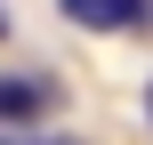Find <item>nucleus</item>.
Returning a JSON list of instances; mask_svg holds the SVG:
<instances>
[{
	"instance_id": "4",
	"label": "nucleus",
	"mask_w": 153,
	"mask_h": 145,
	"mask_svg": "<svg viewBox=\"0 0 153 145\" xmlns=\"http://www.w3.org/2000/svg\"><path fill=\"white\" fill-rule=\"evenodd\" d=\"M0 32H8V8H0Z\"/></svg>"
},
{
	"instance_id": "1",
	"label": "nucleus",
	"mask_w": 153,
	"mask_h": 145,
	"mask_svg": "<svg viewBox=\"0 0 153 145\" xmlns=\"http://www.w3.org/2000/svg\"><path fill=\"white\" fill-rule=\"evenodd\" d=\"M48 105H56V89L40 73H0V121H40Z\"/></svg>"
},
{
	"instance_id": "3",
	"label": "nucleus",
	"mask_w": 153,
	"mask_h": 145,
	"mask_svg": "<svg viewBox=\"0 0 153 145\" xmlns=\"http://www.w3.org/2000/svg\"><path fill=\"white\" fill-rule=\"evenodd\" d=\"M89 8H97V0H65V16H81V24H89Z\"/></svg>"
},
{
	"instance_id": "2",
	"label": "nucleus",
	"mask_w": 153,
	"mask_h": 145,
	"mask_svg": "<svg viewBox=\"0 0 153 145\" xmlns=\"http://www.w3.org/2000/svg\"><path fill=\"white\" fill-rule=\"evenodd\" d=\"M145 8H153V0H97V8H89V24H97V32H137V24H145Z\"/></svg>"
},
{
	"instance_id": "5",
	"label": "nucleus",
	"mask_w": 153,
	"mask_h": 145,
	"mask_svg": "<svg viewBox=\"0 0 153 145\" xmlns=\"http://www.w3.org/2000/svg\"><path fill=\"white\" fill-rule=\"evenodd\" d=\"M56 145H73V137H56Z\"/></svg>"
},
{
	"instance_id": "6",
	"label": "nucleus",
	"mask_w": 153,
	"mask_h": 145,
	"mask_svg": "<svg viewBox=\"0 0 153 145\" xmlns=\"http://www.w3.org/2000/svg\"><path fill=\"white\" fill-rule=\"evenodd\" d=\"M145 113H153V97H145Z\"/></svg>"
},
{
	"instance_id": "7",
	"label": "nucleus",
	"mask_w": 153,
	"mask_h": 145,
	"mask_svg": "<svg viewBox=\"0 0 153 145\" xmlns=\"http://www.w3.org/2000/svg\"><path fill=\"white\" fill-rule=\"evenodd\" d=\"M0 145H8V137H0Z\"/></svg>"
}]
</instances>
